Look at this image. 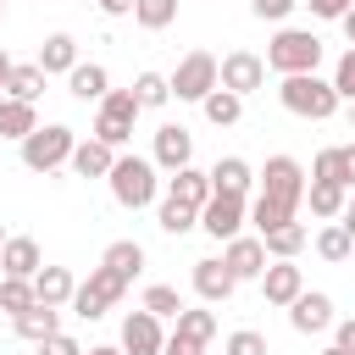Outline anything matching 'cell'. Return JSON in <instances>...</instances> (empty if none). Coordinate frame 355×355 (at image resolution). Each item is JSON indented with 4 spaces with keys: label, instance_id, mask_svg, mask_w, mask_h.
Segmentation results:
<instances>
[{
    "label": "cell",
    "instance_id": "43",
    "mask_svg": "<svg viewBox=\"0 0 355 355\" xmlns=\"http://www.w3.org/2000/svg\"><path fill=\"white\" fill-rule=\"evenodd\" d=\"M311 178H333V183H338V144L316 150V161H311Z\"/></svg>",
    "mask_w": 355,
    "mask_h": 355
},
{
    "label": "cell",
    "instance_id": "5",
    "mask_svg": "<svg viewBox=\"0 0 355 355\" xmlns=\"http://www.w3.org/2000/svg\"><path fill=\"white\" fill-rule=\"evenodd\" d=\"M139 94L133 89H111L105 100H100V111H94V139H105L111 150H122L128 139H133V122H139Z\"/></svg>",
    "mask_w": 355,
    "mask_h": 355
},
{
    "label": "cell",
    "instance_id": "34",
    "mask_svg": "<svg viewBox=\"0 0 355 355\" xmlns=\"http://www.w3.org/2000/svg\"><path fill=\"white\" fill-rule=\"evenodd\" d=\"M28 305H39L33 277H0V311H6V316H22Z\"/></svg>",
    "mask_w": 355,
    "mask_h": 355
},
{
    "label": "cell",
    "instance_id": "22",
    "mask_svg": "<svg viewBox=\"0 0 355 355\" xmlns=\"http://www.w3.org/2000/svg\"><path fill=\"white\" fill-rule=\"evenodd\" d=\"M39 128V111H33V100H17V94H0V139H28Z\"/></svg>",
    "mask_w": 355,
    "mask_h": 355
},
{
    "label": "cell",
    "instance_id": "53",
    "mask_svg": "<svg viewBox=\"0 0 355 355\" xmlns=\"http://www.w3.org/2000/svg\"><path fill=\"white\" fill-rule=\"evenodd\" d=\"M322 355H349V349H344V344H333V349H322Z\"/></svg>",
    "mask_w": 355,
    "mask_h": 355
},
{
    "label": "cell",
    "instance_id": "9",
    "mask_svg": "<svg viewBox=\"0 0 355 355\" xmlns=\"http://www.w3.org/2000/svg\"><path fill=\"white\" fill-rule=\"evenodd\" d=\"M244 222H250V205H244V194H211L205 205H200V227L211 233V239H239L244 233Z\"/></svg>",
    "mask_w": 355,
    "mask_h": 355
},
{
    "label": "cell",
    "instance_id": "23",
    "mask_svg": "<svg viewBox=\"0 0 355 355\" xmlns=\"http://www.w3.org/2000/svg\"><path fill=\"white\" fill-rule=\"evenodd\" d=\"M33 61H39L50 78H55V72L67 78V72L78 67V39H72V33H44V44H39V55H33Z\"/></svg>",
    "mask_w": 355,
    "mask_h": 355
},
{
    "label": "cell",
    "instance_id": "51",
    "mask_svg": "<svg viewBox=\"0 0 355 355\" xmlns=\"http://www.w3.org/2000/svg\"><path fill=\"white\" fill-rule=\"evenodd\" d=\"M11 67H17V61H11L6 50H0V94H6V83H11Z\"/></svg>",
    "mask_w": 355,
    "mask_h": 355
},
{
    "label": "cell",
    "instance_id": "6",
    "mask_svg": "<svg viewBox=\"0 0 355 355\" xmlns=\"http://www.w3.org/2000/svg\"><path fill=\"white\" fill-rule=\"evenodd\" d=\"M222 83V61L211 55V50H189L178 67H172V100H205L211 89Z\"/></svg>",
    "mask_w": 355,
    "mask_h": 355
},
{
    "label": "cell",
    "instance_id": "52",
    "mask_svg": "<svg viewBox=\"0 0 355 355\" xmlns=\"http://www.w3.org/2000/svg\"><path fill=\"white\" fill-rule=\"evenodd\" d=\"M83 355H128L122 344H94V349H83Z\"/></svg>",
    "mask_w": 355,
    "mask_h": 355
},
{
    "label": "cell",
    "instance_id": "40",
    "mask_svg": "<svg viewBox=\"0 0 355 355\" xmlns=\"http://www.w3.org/2000/svg\"><path fill=\"white\" fill-rule=\"evenodd\" d=\"M333 89H338V100H344V105L355 100V44L338 55V67H333Z\"/></svg>",
    "mask_w": 355,
    "mask_h": 355
},
{
    "label": "cell",
    "instance_id": "10",
    "mask_svg": "<svg viewBox=\"0 0 355 355\" xmlns=\"http://www.w3.org/2000/svg\"><path fill=\"white\" fill-rule=\"evenodd\" d=\"M150 161L172 178L178 166H189V161H194V133H189L183 122H161V128H155V144H150Z\"/></svg>",
    "mask_w": 355,
    "mask_h": 355
},
{
    "label": "cell",
    "instance_id": "45",
    "mask_svg": "<svg viewBox=\"0 0 355 355\" xmlns=\"http://www.w3.org/2000/svg\"><path fill=\"white\" fill-rule=\"evenodd\" d=\"M338 183H344V189H355V139H349V144H338Z\"/></svg>",
    "mask_w": 355,
    "mask_h": 355
},
{
    "label": "cell",
    "instance_id": "18",
    "mask_svg": "<svg viewBox=\"0 0 355 355\" xmlns=\"http://www.w3.org/2000/svg\"><path fill=\"white\" fill-rule=\"evenodd\" d=\"M116 155H122V150H111L105 139H94V133H89V139H78V150H72V161H67V166H72L78 178H111Z\"/></svg>",
    "mask_w": 355,
    "mask_h": 355
},
{
    "label": "cell",
    "instance_id": "31",
    "mask_svg": "<svg viewBox=\"0 0 355 355\" xmlns=\"http://www.w3.org/2000/svg\"><path fill=\"white\" fill-rule=\"evenodd\" d=\"M44 83H50V72H44L39 61H22V67H11V83H6V94H17V100H33V105H39Z\"/></svg>",
    "mask_w": 355,
    "mask_h": 355
},
{
    "label": "cell",
    "instance_id": "27",
    "mask_svg": "<svg viewBox=\"0 0 355 355\" xmlns=\"http://www.w3.org/2000/svg\"><path fill=\"white\" fill-rule=\"evenodd\" d=\"M200 111H205V122H211V128H233V122L244 116V94H233V89H222V83H216V89L200 100Z\"/></svg>",
    "mask_w": 355,
    "mask_h": 355
},
{
    "label": "cell",
    "instance_id": "3",
    "mask_svg": "<svg viewBox=\"0 0 355 355\" xmlns=\"http://www.w3.org/2000/svg\"><path fill=\"white\" fill-rule=\"evenodd\" d=\"M266 67H272L277 78H288V72H316V67H322V39H316L311 28H277V33L266 39Z\"/></svg>",
    "mask_w": 355,
    "mask_h": 355
},
{
    "label": "cell",
    "instance_id": "26",
    "mask_svg": "<svg viewBox=\"0 0 355 355\" xmlns=\"http://www.w3.org/2000/svg\"><path fill=\"white\" fill-rule=\"evenodd\" d=\"M33 294H39L44 305H72V294H78V277H72L67 266H39V277H33Z\"/></svg>",
    "mask_w": 355,
    "mask_h": 355
},
{
    "label": "cell",
    "instance_id": "11",
    "mask_svg": "<svg viewBox=\"0 0 355 355\" xmlns=\"http://www.w3.org/2000/svg\"><path fill=\"white\" fill-rule=\"evenodd\" d=\"M122 349L128 355H166V333H161V316L155 311H128V322H122Z\"/></svg>",
    "mask_w": 355,
    "mask_h": 355
},
{
    "label": "cell",
    "instance_id": "46",
    "mask_svg": "<svg viewBox=\"0 0 355 355\" xmlns=\"http://www.w3.org/2000/svg\"><path fill=\"white\" fill-rule=\"evenodd\" d=\"M100 17H133V0H94Z\"/></svg>",
    "mask_w": 355,
    "mask_h": 355
},
{
    "label": "cell",
    "instance_id": "38",
    "mask_svg": "<svg viewBox=\"0 0 355 355\" xmlns=\"http://www.w3.org/2000/svg\"><path fill=\"white\" fill-rule=\"evenodd\" d=\"M139 305H144V311H155V316H178V311H183V294H178L172 283H150Z\"/></svg>",
    "mask_w": 355,
    "mask_h": 355
},
{
    "label": "cell",
    "instance_id": "21",
    "mask_svg": "<svg viewBox=\"0 0 355 355\" xmlns=\"http://www.w3.org/2000/svg\"><path fill=\"white\" fill-rule=\"evenodd\" d=\"M11 327H17V338H28V344H39V338H50V333H61V305H28L22 316H11Z\"/></svg>",
    "mask_w": 355,
    "mask_h": 355
},
{
    "label": "cell",
    "instance_id": "13",
    "mask_svg": "<svg viewBox=\"0 0 355 355\" xmlns=\"http://www.w3.org/2000/svg\"><path fill=\"white\" fill-rule=\"evenodd\" d=\"M300 294H305V272H300L294 261H266V272H261V300L288 311Z\"/></svg>",
    "mask_w": 355,
    "mask_h": 355
},
{
    "label": "cell",
    "instance_id": "33",
    "mask_svg": "<svg viewBox=\"0 0 355 355\" xmlns=\"http://www.w3.org/2000/svg\"><path fill=\"white\" fill-rule=\"evenodd\" d=\"M133 22L144 33H161V28L178 22V0H133Z\"/></svg>",
    "mask_w": 355,
    "mask_h": 355
},
{
    "label": "cell",
    "instance_id": "24",
    "mask_svg": "<svg viewBox=\"0 0 355 355\" xmlns=\"http://www.w3.org/2000/svg\"><path fill=\"white\" fill-rule=\"evenodd\" d=\"M250 183H255V166H250L244 155H222V161L211 166V189H216V194H250Z\"/></svg>",
    "mask_w": 355,
    "mask_h": 355
},
{
    "label": "cell",
    "instance_id": "16",
    "mask_svg": "<svg viewBox=\"0 0 355 355\" xmlns=\"http://www.w3.org/2000/svg\"><path fill=\"white\" fill-rule=\"evenodd\" d=\"M288 327L294 333H327L333 327V300L322 288H305L294 305H288Z\"/></svg>",
    "mask_w": 355,
    "mask_h": 355
},
{
    "label": "cell",
    "instance_id": "25",
    "mask_svg": "<svg viewBox=\"0 0 355 355\" xmlns=\"http://www.w3.org/2000/svg\"><path fill=\"white\" fill-rule=\"evenodd\" d=\"M305 200H311V216H322V222H338V211L349 205L344 200V183H333V178H311L305 183Z\"/></svg>",
    "mask_w": 355,
    "mask_h": 355
},
{
    "label": "cell",
    "instance_id": "55",
    "mask_svg": "<svg viewBox=\"0 0 355 355\" xmlns=\"http://www.w3.org/2000/svg\"><path fill=\"white\" fill-rule=\"evenodd\" d=\"M349 128H355V100H349Z\"/></svg>",
    "mask_w": 355,
    "mask_h": 355
},
{
    "label": "cell",
    "instance_id": "14",
    "mask_svg": "<svg viewBox=\"0 0 355 355\" xmlns=\"http://www.w3.org/2000/svg\"><path fill=\"white\" fill-rule=\"evenodd\" d=\"M222 261H227V272H233L239 283H250V277L261 283V272H266V261H272V255H266V244H261V233H255V239H244V233H239V239H227V250H222Z\"/></svg>",
    "mask_w": 355,
    "mask_h": 355
},
{
    "label": "cell",
    "instance_id": "30",
    "mask_svg": "<svg viewBox=\"0 0 355 355\" xmlns=\"http://www.w3.org/2000/svg\"><path fill=\"white\" fill-rule=\"evenodd\" d=\"M172 338H189V344L205 349V344L216 338V311H189V305H183V311L172 316Z\"/></svg>",
    "mask_w": 355,
    "mask_h": 355
},
{
    "label": "cell",
    "instance_id": "50",
    "mask_svg": "<svg viewBox=\"0 0 355 355\" xmlns=\"http://www.w3.org/2000/svg\"><path fill=\"white\" fill-rule=\"evenodd\" d=\"M338 28H344V39H349V44H355V6H349V11H344V17H338Z\"/></svg>",
    "mask_w": 355,
    "mask_h": 355
},
{
    "label": "cell",
    "instance_id": "29",
    "mask_svg": "<svg viewBox=\"0 0 355 355\" xmlns=\"http://www.w3.org/2000/svg\"><path fill=\"white\" fill-rule=\"evenodd\" d=\"M100 266H111L116 277H128V283H133V277L144 272V244H139V239H116V244H105Z\"/></svg>",
    "mask_w": 355,
    "mask_h": 355
},
{
    "label": "cell",
    "instance_id": "1",
    "mask_svg": "<svg viewBox=\"0 0 355 355\" xmlns=\"http://www.w3.org/2000/svg\"><path fill=\"white\" fill-rule=\"evenodd\" d=\"M277 100H283V111L311 116V122H327V116L344 105L338 89H333V78H322V72H288V78L277 83Z\"/></svg>",
    "mask_w": 355,
    "mask_h": 355
},
{
    "label": "cell",
    "instance_id": "4",
    "mask_svg": "<svg viewBox=\"0 0 355 355\" xmlns=\"http://www.w3.org/2000/svg\"><path fill=\"white\" fill-rule=\"evenodd\" d=\"M72 150H78V133L67 122H44V128H33L22 139V166L28 172H55V166L72 161Z\"/></svg>",
    "mask_w": 355,
    "mask_h": 355
},
{
    "label": "cell",
    "instance_id": "41",
    "mask_svg": "<svg viewBox=\"0 0 355 355\" xmlns=\"http://www.w3.org/2000/svg\"><path fill=\"white\" fill-rule=\"evenodd\" d=\"M294 6H300V0H250V11H255L261 22H288Z\"/></svg>",
    "mask_w": 355,
    "mask_h": 355
},
{
    "label": "cell",
    "instance_id": "47",
    "mask_svg": "<svg viewBox=\"0 0 355 355\" xmlns=\"http://www.w3.org/2000/svg\"><path fill=\"white\" fill-rule=\"evenodd\" d=\"M166 355H205V349L189 344V338H172V333H166Z\"/></svg>",
    "mask_w": 355,
    "mask_h": 355
},
{
    "label": "cell",
    "instance_id": "44",
    "mask_svg": "<svg viewBox=\"0 0 355 355\" xmlns=\"http://www.w3.org/2000/svg\"><path fill=\"white\" fill-rule=\"evenodd\" d=\"M305 6H311V17H322V22H338V17H344L355 0H305Z\"/></svg>",
    "mask_w": 355,
    "mask_h": 355
},
{
    "label": "cell",
    "instance_id": "32",
    "mask_svg": "<svg viewBox=\"0 0 355 355\" xmlns=\"http://www.w3.org/2000/svg\"><path fill=\"white\" fill-rule=\"evenodd\" d=\"M155 222H161V233H172V239H183L189 227H200V211L166 194V200H161V211H155Z\"/></svg>",
    "mask_w": 355,
    "mask_h": 355
},
{
    "label": "cell",
    "instance_id": "28",
    "mask_svg": "<svg viewBox=\"0 0 355 355\" xmlns=\"http://www.w3.org/2000/svg\"><path fill=\"white\" fill-rule=\"evenodd\" d=\"M305 239H311V233H305V222H277L272 233H261V244H266V255H272V261H294V255L305 250Z\"/></svg>",
    "mask_w": 355,
    "mask_h": 355
},
{
    "label": "cell",
    "instance_id": "37",
    "mask_svg": "<svg viewBox=\"0 0 355 355\" xmlns=\"http://www.w3.org/2000/svg\"><path fill=\"white\" fill-rule=\"evenodd\" d=\"M250 222H255V233H272L277 222H294V211H288V205H277V200H266V194H255Z\"/></svg>",
    "mask_w": 355,
    "mask_h": 355
},
{
    "label": "cell",
    "instance_id": "20",
    "mask_svg": "<svg viewBox=\"0 0 355 355\" xmlns=\"http://www.w3.org/2000/svg\"><path fill=\"white\" fill-rule=\"evenodd\" d=\"M67 89H72V94H78V100H83V105H89V100H94V105H100V100H105V94H111V72H105V67H100V61H78V67H72V72H67Z\"/></svg>",
    "mask_w": 355,
    "mask_h": 355
},
{
    "label": "cell",
    "instance_id": "15",
    "mask_svg": "<svg viewBox=\"0 0 355 355\" xmlns=\"http://www.w3.org/2000/svg\"><path fill=\"white\" fill-rule=\"evenodd\" d=\"M189 283H194V294L205 300V305H222L233 288H239V277L227 272V261H216V255H205V261H194V272H189Z\"/></svg>",
    "mask_w": 355,
    "mask_h": 355
},
{
    "label": "cell",
    "instance_id": "8",
    "mask_svg": "<svg viewBox=\"0 0 355 355\" xmlns=\"http://www.w3.org/2000/svg\"><path fill=\"white\" fill-rule=\"evenodd\" d=\"M122 294H128V277H116L111 266H94V272L78 283V294H72V311H78L83 322H100V316H105V311H111Z\"/></svg>",
    "mask_w": 355,
    "mask_h": 355
},
{
    "label": "cell",
    "instance_id": "12",
    "mask_svg": "<svg viewBox=\"0 0 355 355\" xmlns=\"http://www.w3.org/2000/svg\"><path fill=\"white\" fill-rule=\"evenodd\" d=\"M261 83H266V55H255V50H227L222 55V89L255 94Z\"/></svg>",
    "mask_w": 355,
    "mask_h": 355
},
{
    "label": "cell",
    "instance_id": "7",
    "mask_svg": "<svg viewBox=\"0 0 355 355\" xmlns=\"http://www.w3.org/2000/svg\"><path fill=\"white\" fill-rule=\"evenodd\" d=\"M255 183H261V194L266 200H277V205H288V211H300V200H305V166L294 161V155H272L261 172H255Z\"/></svg>",
    "mask_w": 355,
    "mask_h": 355
},
{
    "label": "cell",
    "instance_id": "54",
    "mask_svg": "<svg viewBox=\"0 0 355 355\" xmlns=\"http://www.w3.org/2000/svg\"><path fill=\"white\" fill-rule=\"evenodd\" d=\"M6 239H11V233H6V222H0V250H6Z\"/></svg>",
    "mask_w": 355,
    "mask_h": 355
},
{
    "label": "cell",
    "instance_id": "48",
    "mask_svg": "<svg viewBox=\"0 0 355 355\" xmlns=\"http://www.w3.org/2000/svg\"><path fill=\"white\" fill-rule=\"evenodd\" d=\"M338 344L355 355V316H344V322H338Z\"/></svg>",
    "mask_w": 355,
    "mask_h": 355
},
{
    "label": "cell",
    "instance_id": "36",
    "mask_svg": "<svg viewBox=\"0 0 355 355\" xmlns=\"http://www.w3.org/2000/svg\"><path fill=\"white\" fill-rule=\"evenodd\" d=\"M133 94H139L144 111H155V105L172 100V78H161V72H139V78H133Z\"/></svg>",
    "mask_w": 355,
    "mask_h": 355
},
{
    "label": "cell",
    "instance_id": "35",
    "mask_svg": "<svg viewBox=\"0 0 355 355\" xmlns=\"http://www.w3.org/2000/svg\"><path fill=\"white\" fill-rule=\"evenodd\" d=\"M316 255L338 266V261H349V255H355V239H349V233H344L338 222H327V227L316 233Z\"/></svg>",
    "mask_w": 355,
    "mask_h": 355
},
{
    "label": "cell",
    "instance_id": "39",
    "mask_svg": "<svg viewBox=\"0 0 355 355\" xmlns=\"http://www.w3.org/2000/svg\"><path fill=\"white\" fill-rule=\"evenodd\" d=\"M222 355H272V349H266V333H255V327H239V333H227Z\"/></svg>",
    "mask_w": 355,
    "mask_h": 355
},
{
    "label": "cell",
    "instance_id": "19",
    "mask_svg": "<svg viewBox=\"0 0 355 355\" xmlns=\"http://www.w3.org/2000/svg\"><path fill=\"white\" fill-rule=\"evenodd\" d=\"M166 194H172V200H183V205H194V211H200V205H205V200H211V194H216V189H211V172H200V166H194V161H189V166H178V172H172V178H166Z\"/></svg>",
    "mask_w": 355,
    "mask_h": 355
},
{
    "label": "cell",
    "instance_id": "56",
    "mask_svg": "<svg viewBox=\"0 0 355 355\" xmlns=\"http://www.w3.org/2000/svg\"><path fill=\"white\" fill-rule=\"evenodd\" d=\"M0 17H6V0H0Z\"/></svg>",
    "mask_w": 355,
    "mask_h": 355
},
{
    "label": "cell",
    "instance_id": "17",
    "mask_svg": "<svg viewBox=\"0 0 355 355\" xmlns=\"http://www.w3.org/2000/svg\"><path fill=\"white\" fill-rule=\"evenodd\" d=\"M39 266H44L39 239L11 233V239H6V250H0V277H39Z\"/></svg>",
    "mask_w": 355,
    "mask_h": 355
},
{
    "label": "cell",
    "instance_id": "42",
    "mask_svg": "<svg viewBox=\"0 0 355 355\" xmlns=\"http://www.w3.org/2000/svg\"><path fill=\"white\" fill-rule=\"evenodd\" d=\"M33 349H39V355H83V344H78L72 333H50V338H39Z\"/></svg>",
    "mask_w": 355,
    "mask_h": 355
},
{
    "label": "cell",
    "instance_id": "2",
    "mask_svg": "<svg viewBox=\"0 0 355 355\" xmlns=\"http://www.w3.org/2000/svg\"><path fill=\"white\" fill-rule=\"evenodd\" d=\"M111 200L122 205V211H144V205H155V189H161V166L150 161V155H116V166H111Z\"/></svg>",
    "mask_w": 355,
    "mask_h": 355
},
{
    "label": "cell",
    "instance_id": "49",
    "mask_svg": "<svg viewBox=\"0 0 355 355\" xmlns=\"http://www.w3.org/2000/svg\"><path fill=\"white\" fill-rule=\"evenodd\" d=\"M338 227H344V233H349V239H355V200H349V205H344V211H338Z\"/></svg>",
    "mask_w": 355,
    "mask_h": 355
}]
</instances>
